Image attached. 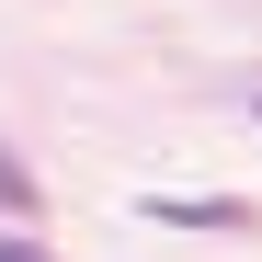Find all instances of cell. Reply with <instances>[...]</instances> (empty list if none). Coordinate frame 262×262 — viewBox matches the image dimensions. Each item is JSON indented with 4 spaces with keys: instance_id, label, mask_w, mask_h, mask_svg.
I'll return each mask as SVG.
<instances>
[{
    "instance_id": "obj_1",
    "label": "cell",
    "mask_w": 262,
    "mask_h": 262,
    "mask_svg": "<svg viewBox=\"0 0 262 262\" xmlns=\"http://www.w3.org/2000/svg\"><path fill=\"white\" fill-rule=\"evenodd\" d=\"M0 216H34V171H23L12 148H0Z\"/></svg>"
},
{
    "instance_id": "obj_2",
    "label": "cell",
    "mask_w": 262,
    "mask_h": 262,
    "mask_svg": "<svg viewBox=\"0 0 262 262\" xmlns=\"http://www.w3.org/2000/svg\"><path fill=\"white\" fill-rule=\"evenodd\" d=\"M0 262H57V251L46 239H0Z\"/></svg>"
}]
</instances>
